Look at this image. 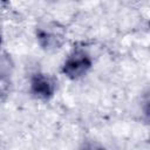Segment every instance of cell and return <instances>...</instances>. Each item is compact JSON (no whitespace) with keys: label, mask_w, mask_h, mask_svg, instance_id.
<instances>
[{"label":"cell","mask_w":150,"mask_h":150,"mask_svg":"<svg viewBox=\"0 0 150 150\" xmlns=\"http://www.w3.org/2000/svg\"><path fill=\"white\" fill-rule=\"evenodd\" d=\"M91 67V59L82 50H74L64 61L62 73L69 79H79L83 76Z\"/></svg>","instance_id":"obj_1"},{"label":"cell","mask_w":150,"mask_h":150,"mask_svg":"<svg viewBox=\"0 0 150 150\" xmlns=\"http://www.w3.org/2000/svg\"><path fill=\"white\" fill-rule=\"evenodd\" d=\"M30 91L38 98H49L55 91V82L49 76L36 73L30 80Z\"/></svg>","instance_id":"obj_2"},{"label":"cell","mask_w":150,"mask_h":150,"mask_svg":"<svg viewBox=\"0 0 150 150\" xmlns=\"http://www.w3.org/2000/svg\"><path fill=\"white\" fill-rule=\"evenodd\" d=\"M36 38L40 46L47 50H55L60 48L63 43V35L45 28L36 29Z\"/></svg>","instance_id":"obj_3"},{"label":"cell","mask_w":150,"mask_h":150,"mask_svg":"<svg viewBox=\"0 0 150 150\" xmlns=\"http://www.w3.org/2000/svg\"><path fill=\"white\" fill-rule=\"evenodd\" d=\"M9 91H11V80L6 74L0 73V100L6 98L9 95Z\"/></svg>","instance_id":"obj_4"},{"label":"cell","mask_w":150,"mask_h":150,"mask_svg":"<svg viewBox=\"0 0 150 150\" xmlns=\"http://www.w3.org/2000/svg\"><path fill=\"white\" fill-rule=\"evenodd\" d=\"M0 43H1V35H0Z\"/></svg>","instance_id":"obj_5"}]
</instances>
